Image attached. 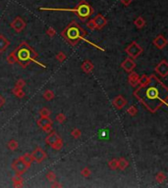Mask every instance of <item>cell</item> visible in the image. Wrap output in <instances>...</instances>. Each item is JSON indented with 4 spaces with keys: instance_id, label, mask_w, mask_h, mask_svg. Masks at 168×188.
Listing matches in <instances>:
<instances>
[{
    "instance_id": "1",
    "label": "cell",
    "mask_w": 168,
    "mask_h": 188,
    "mask_svg": "<svg viewBox=\"0 0 168 188\" xmlns=\"http://www.w3.org/2000/svg\"><path fill=\"white\" fill-rule=\"evenodd\" d=\"M150 81L144 86H137L134 96L150 113H156L163 105L167 106L168 89L154 75H150Z\"/></svg>"
},
{
    "instance_id": "2",
    "label": "cell",
    "mask_w": 168,
    "mask_h": 188,
    "mask_svg": "<svg viewBox=\"0 0 168 188\" xmlns=\"http://www.w3.org/2000/svg\"><path fill=\"white\" fill-rule=\"evenodd\" d=\"M16 55H17V63L22 68H27L31 64V62H37L38 58V54L35 51V49L31 47L27 42H22L17 48L15 49ZM39 66L45 68L41 63L37 62Z\"/></svg>"
},
{
    "instance_id": "3",
    "label": "cell",
    "mask_w": 168,
    "mask_h": 188,
    "mask_svg": "<svg viewBox=\"0 0 168 188\" xmlns=\"http://www.w3.org/2000/svg\"><path fill=\"white\" fill-rule=\"evenodd\" d=\"M61 35L69 44L75 46L81 39H85V36L88 35V32L77 22L73 21L63 29Z\"/></svg>"
},
{
    "instance_id": "4",
    "label": "cell",
    "mask_w": 168,
    "mask_h": 188,
    "mask_svg": "<svg viewBox=\"0 0 168 188\" xmlns=\"http://www.w3.org/2000/svg\"><path fill=\"white\" fill-rule=\"evenodd\" d=\"M41 11H45V10H49V11H69V12H75L79 19L82 22H85L91 17L94 14V8L85 1V0H82V1L77 5V7L74 9H56V8H41Z\"/></svg>"
},
{
    "instance_id": "5",
    "label": "cell",
    "mask_w": 168,
    "mask_h": 188,
    "mask_svg": "<svg viewBox=\"0 0 168 188\" xmlns=\"http://www.w3.org/2000/svg\"><path fill=\"white\" fill-rule=\"evenodd\" d=\"M125 52L128 54V56H129L130 58L137 59L143 53V48H141L136 41H132L131 43L125 48Z\"/></svg>"
},
{
    "instance_id": "6",
    "label": "cell",
    "mask_w": 168,
    "mask_h": 188,
    "mask_svg": "<svg viewBox=\"0 0 168 188\" xmlns=\"http://www.w3.org/2000/svg\"><path fill=\"white\" fill-rule=\"evenodd\" d=\"M12 170H15L16 173L24 174V173H26V171H27L29 169H28V167L25 165L24 162L22 161L21 158L19 157L12 163Z\"/></svg>"
},
{
    "instance_id": "7",
    "label": "cell",
    "mask_w": 168,
    "mask_h": 188,
    "mask_svg": "<svg viewBox=\"0 0 168 188\" xmlns=\"http://www.w3.org/2000/svg\"><path fill=\"white\" fill-rule=\"evenodd\" d=\"M32 158H34V162H35V163L38 164L42 163V162L46 160L47 158V155L45 153V151L42 150V148L41 147L35 148V150L32 152Z\"/></svg>"
},
{
    "instance_id": "8",
    "label": "cell",
    "mask_w": 168,
    "mask_h": 188,
    "mask_svg": "<svg viewBox=\"0 0 168 188\" xmlns=\"http://www.w3.org/2000/svg\"><path fill=\"white\" fill-rule=\"evenodd\" d=\"M154 72L161 78H166L168 75V63L166 60L160 61L154 68Z\"/></svg>"
},
{
    "instance_id": "9",
    "label": "cell",
    "mask_w": 168,
    "mask_h": 188,
    "mask_svg": "<svg viewBox=\"0 0 168 188\" xmlns=\"http://www.w3.org/2000/svg\"><path fill=\"white\" fill-rule=\"evenodd\" d=\"M11 28L16 32H21L26 28V22L21 17H16L11 23Z\"/></svg>"
},
{
    "instance_id": "10",
    "label": "cell",
    "mask_w": 168,
    "mask_h": 188,
    "mask_svg": "<svg viewBox=\"0 0 168 188\" xmlns=\"http://www.w3.org/2000/svg\"><path fill=\"white\" fill-rule=\"evenodd\" d=\"M121 68L123 69L125 72H130L133 71L135 68H136V63H135L134 59L128 57L121 63Z\"/></svg>"
},
{
    "instance_id": "11",
    "label": "cell",
    "mask_w": 168,
    "mask_h": 188,
    "mask_svg": "<svg viewBox=\"0 0 168 188\" xmlns=\"http://www.w3.org/2000/svg\"><path fill=\"white\" fill-rule=\"evenodd\" d=\"M153 44L158 49H163L167 45V39L164 37L163 34H158L153 40Z\"/></svg>"
},
{
    "instance_id": "12",
    "label": "cell",
    "mask_w": 168,
    "mask_h": 188,
    "mask_svg": "<svg viewBox=\"0 0 168 188\" xmlns=\"http://www.w3.org/2000/svg\"><path fill=\"white\" fill-rule=\"evenodd\" d=\"M112 104H113V106L117 110H121V109H123L127 105V100L122 95H118V96H116L112 100Z\"/></svg>"
},
{
    "instance_id": "13",
    "label": "cell",
    "mask_w": 168,
    "mask_h": 188,
    "mask_svg": "<svg viewBox=\"0 0 168 188\" xmlns=\"http://www.w3.org/2000/svg\"><path fill=\"white\" fill-rule=\"evenodd\" d=\"M93 20H94V23H95V26H97V29H103L105 26L107 25V20H106V18H105L104 16L101 15V14H97Z\"/></svg>"
},
{
    "instance_id": "14",
    "label": "cell",
    "mask_w": 168,
    "mask_h": 188,
    "mask_svg": "<svg viewBox=\"0 0 168 188\" xmlns=\"http://www.w3.org/2000/svg\"><path fill=\"white\" fill-rule=\"evenodd\" d=\"M139 78L140 75L137 74L136 72H130L129 75H128V82L131 85L132 87H137L138 86V82H139Z\"/></svg>"
},
{
    "instance_id": "15",
    "label": "cell",
    "mask_w": 168,
    "mask_h": 188,
    "mask_svg": "<svg viewBox=\"0 0 168 188\" xmlns=\"http://www.w3.org/2000/svg\"><path fill=\"white\" fill-rule=\"evenodd\" d=\"M52 124H53V121H52L50 117H41L37 121V124L39 128H42L46 127V125H52Z\"/></svg>"
},
{
    "instance_id": "16",
    "label": "cell",
    "mask_w": 168,
    "mask_h": 188,
    "mask_svg": "<svg viewBox=\"0 0 168 188\" xmlns=\"http://www.w3.org/2000/svg\"><path fill=\"white\" fill-rule=\"evenodd\" d=\"M94 68V63L90 60H85L83 62V64H82V66H81L82 71H83L84 72H85V74H91V72H93Z\"/></svg>"
},
{
    "instance_id": "17",
    "label": "cell",
    "mask_w": 168,
    "mask_h": 188,
    "mask_svg": "<svg viewBox=\"0 0 168 188\" xmlns=\"http://www.w3.org/2000/svg\"><path fill=\"white\" fill-rule=\"evenodd\" d=\"M60 137L59 136V135L55 132V131H53V130H51L50 132H48V135L46 137H45V143H46L47 145H49V146H51L52 144H53L56 140L58 139V138Z\"/></svg>"
},
{
    "instance_id": "18",
    "label": "cell",
    "mask_w": 168,
    "mask_h": 188,
    "mask_svg": "<svg viewBox=\"0 0 168 188\" xmlns=\"http://www.w3.org/2000/svg\"><path fill=\"white\" fill-rule=\"evenodd\" d=\"M20 158H21L22 161L25 163L26 166L28 167V169H29V168L32 167V162H34V158H32V153H25Z\"/></svg>"
},
{
    "instance_id": "19",
    "label": "cell",
    "mask_w": 168,
    "mask_h": 188,
    "mask_svg": "<svg viewBox=\"0 0 168 188\" xmlns=\"http://www.w3.org/2000/svg\"><path fill=\"white\" fill-rule=\"evenodd\" d=\"M12 182L14 187H22L24 184V179L22 177V174L16 173L14 176L12 177Z\"/></svg>"
},
{
    "instance_id": "20",
    "label": "cell",
    "mask_w": 168,
    "mask_h": 188,
    "mask_svg": "<svg viewBox=\"0 0 168 188\" xmlns=\"http://www.w3.org/2000/svg\"><path fill=\"white\" fill-rule=\"evenodd\" d=\"M10 45V41L3 34H0V53L4 52Z\"/></svg>"
},
{
    "instance_id": "21",
    "label": "cell",
    "mask_w": 168,
    "mask_h": 188,
    "mask_svg": "<svg viewBox=\"0 0 168 188\" xmlns=\"http://www.w3.org/2000/svg\"><path fill=\"white\" fill-rule=\"evenodd\" d=\"M150 81V77L147 75H141L139 78V82H138V85L139 86H144Z\"/></svg>"
},
{
    "instance_id": "22",
    "label": "cell",
    "mask_w": 168,
    "mask_h": 188,
    "mask_svg": "<svg viewBox=\"0 0 168 188\" xmlns=\"http://www.w3.org/2000/svg\"><path fill=\"white\" fill-rule=\"evenodd\" d=\"M6 61L9 65H14L17 63V55H16V51H12L11 53H9L7 58H6Z\"/></svg>"
},
{
    "instance_id": "23",
    "label": "cell",
    "mask_w": 168,
    "mask_h": 188,
    "mask_svg": "<svg viewBox=\"0 0 168 188\" xmlns=\"http://www.w3.org/2000/svg\"><path fill=\"white\" fill-rule=\"evenodd\" d=\"M128 167H129V162L125 159V158L118 159V169L121 170H125Z\"/></svg>"
},
{
    "instance_id": "24",
    "label": "cell",
    "mask_w": 168,
    "mask_h": 188,
    "mask_svg": "<svg viewBox=\"0 0 168 188\" xmlns=\"http://www.w3.org/2000/svg\"><path fill=\"white\" fill-rule=\"evenodd\" d=\"M134 24L135 26H136L137 29H143L144 26H146V20H144L141 16H140V17H138L136 20L134 21Z\"/></svg>"
},
{
    "instance_id": "25",
    "label": "cell",
    "mask_w": 168,
    "mask_h": 188,
    "mask_svg": "<svg viewBox=\"0 0 168 188\" xmlns=\"http://www.w3.org/2000/svg\"><path fill=\"white\" fill-rule=\"evenodd\" d=\"M52 149L55 150V151H59L62 149V147H63V140H62L61 137H59L57 140L55 141V142L53 143L50 146Z\"/></svg>"
},
{
    "instance_id": "26",
    "label": "cell",
    "mask_w": 168,
    "mask_h": 188,
    "mask_svg": "<svg viewBox=\"0 0 168 188\" xmlns=\"http://www.w3.org/2000/svg\"><path fill=\"white\" fill-rule=\"evenodd\" d=\"M12 93L15 95L16 97H18V98H24L25 97V91L23 90V88H18V87H14L12 89Z\"/></svg>"
},
{
    "instance_id": "27",
    "label": "cell",
    "mask_w": 168,
    "mask_h": 188,
    "mask_svg": "<svg viewBox=\"0 0 168 188\" xmlns=\"http://www.w3.org/2000/svg\"><path fill=\"white\" fill-rule=\"evenodd\" d=\"M18 147H19V143H18V141L17 140H15V139H11V140H9L8 141V143H7V148L9 150H11V151H16L18 149Z\"/></svg>"
},
{
    "instance_id": "28",
    "label": "cell",
    "mask_w": 168,
    "mask_h": 188,
    "mask_svg": "<svg viewBox=\"0 0 168 188\" xmlns=\"http://www.w3.org/2000/svg\"><path fill=\"white\" fill-rule=\"evenodd\" d=\"M166 178H167V176L164 171H159V173H157V174L155 176V180L157 183L164 182V181L166 180Z\"/></svg>"
},
{
    "instance_id": "29",
    "label": "cell",
    "mask_w": 168,
    "mask_h": 188,
    "mask_svg": "<svg viewBox=\"0 0 168 188\" xmlns=\"http://www.w3.org/2000/svg\"><path fill=\"white\" fill-rule=\"evenodd\" d=\"M42 96H43V98H44L46 101H51V100H53V99H54L55 95H54V92L52 91V90L47 89V90H45V91L43 92Z\"/></svg>"
},
{
    "instance_id": "30",
    "label": "cell",
    "mask_w": 168,
    "mask_h": 188,
    "mask_svg": "<svg viewBox=\"0 0 168 188\" xmlns=\"http://www.w3.org/2000/svg\"><path fill=\"white\" fill-rule=\"evenodd\" d=\"M108 167L112 170H115L118 169V159H112L108 162Z\"/></svg>"
},
{
    "instance_id": "31",
    "label": "cell",
    "mask_w": 168,
    "mask_h": 188,
    "mask_svg": "<svg viewBox=\"0 0 168 188\" xmlns=\"http://www.w3.org/2000/svg\"><path fill=\"white\" fill-rule=\"evenodd\" d=\"M127 114L130 115L131 117H135L138 114V108L136 106H134V105H132V106H130L129 108H128Z\"/></svg>"
},
{
    "instance_id": "32",
    "label": "cell",
    "mask_w": 168,
    "mask_h": 188,
    "mask_svg": "<svg viewBox=\"0 0 168 188\" xmlns=\"http://www.w3.org/2000/svg\"><path fill=\"white\" fill-rule=\"evenodd\" d=\"M46 179L49 181V182H53V181L56 180V174L53 170H49L48 173H46Z\"/></svg>"
},
{
    "instance_id": "33",
    "label": "cell",
    "mask_w": 168,
    "mask_h": 188,
    "mask_svg": "<svg viewBox=\"0 0 168 188\" xmlns=\"http://www.w3.org/2000/svg\"><path fill=\"white\" fill-rule=\"evenodd\" d=\"M51 111L47 108H42L39 110V116L41 117H50Z\"/></svg>"
},
{
    "instance_id": "34",
    "label": "cell",
    "mask_w": 168,
    "mask_h": 188,
    "mask_svg": "<svg viewBox=\"0 0 168 188\" xmlns=\"http://www.w3.org/2000/svg\"><path fill=\"white\" fill-rule=\"evenodd\" d=\"M55 120H56V121H57L58 124H63L64 121H66V116L63 113H59V114L56 115Z\"/></svg>"
},
{
    "instance_id": "35",
    "label": "cell",
    "mask_w": 168,
    "mask_h": 188,
    "mask_svg": "<svg viewBox=\"0 0 168 188\" xmlns=\"http://www.w3.org/2000/svg\"><path fill=\"white\" fill-rule=\"evenodd\" d=\"M66 58H67V56H66V54L62 51L58 52V53L56 54V60H57L58 62H60V63L64 62L66 60Z\"/></svg>"
},
{
    "instance_id": "36",
    "label": "cell",
    "mask_w": 168,
    "mask_h": 188,
    "mask_svg": "<svg viewBox=\"0 0 168 188\" xmlns=\"http://www.w3.org/2000/svg\"><path fill=\"white\" fill-rule=\"evenodd\" d=\"M71 135H72V137L75 138V139H78V138L81 137L82 131H81V129H79V128H74V129L71 131Z\"/></svg>"
},
{
    "instance_id": "37",
    "label": "cell",
    "mask_w": 168,
    "mask_h": 188,
    "mask_svg": "<svg viewBox=\"0 0 168 188\" xmlns=\"http://www.w3.org/2000/svg\"><path fill=\"white\" fill-rule=\"evenodd\" d=\"M81 174H82V176H84V177H90L91 174V171L88 167H85L81 170Z\"/></svg>"
},
{
    "instance_id": "38",
    "label": "cell",
    "mask_w": 168,
    "mask_h": 188,
    "mask_svg": "<svg viewBox=\"0 0 168 188\" xmlns=\"http://www.w3.org/2000/svg\"><path fill=\"white\" fill-rule=\"evenodd\" d=\"M87 28L88 29H91V31H94V29H97V26H95V23L93 19H91L90 21L87 23Z\"/></svg>"
},
{
    "instance_id": "39",
    "label": "cell",
    "mask_w": 168,
    "mask_h": 188,
    "mask_svg": "<svg viewBox=\"0 0 168 188\" xmlns=\"http://www.w3.org/2000/svg\"><path fill=\"white\" fill-rule=\"evenodd\" d=\"M25 85H26V81L23 80V78H20V80H18L17 81H16L15 86L18 87V88H24Z\"/></svg>"
},
{
    "instance_id": "40",
    "label": "cell",
    "mask_w": 168,
    "mask_h": 188,
    "mask_svg": "<svg viewBox=\"0 0 168 188\" xmlns=\"http://www.w3.org/2000/svg\"><path fill=\"white\" fill-rule=\"evenodd\" d=\"M46 34H47V35L49 36V37H54V36L56 35V31H55V29H54V28H52V27L48 28L47 31H46Z\"/></svg>"
},
{
    "instance_id": "41",
    "label": "cell",
    "mask_w": 168,
    "mask_h": 188,
    "mask_svg": "<svg viewBox=\"0 0 168 188\" xmlns=\"http://www.w3.org/2000/svg\"><path fill=\"white\" fill-rule=\"evenodd\" d=\"M42 130L44 131V132H46V133H48V132H50V131L52 130V125H46V127H42L41 128Z\"/></svg>"
},
{
    "instance_id": "42",
    "label": "cell",
    "mask_w": 168,
    "mask_h": 188,
    "mask_svg": "<svg viewBox=\"0 0 168 188\" xmlns=\"http://www.w3.org/2000/svg\"><path fill=\"white\" fill-rule=\"evenodd\" d=\"M5 105V98L0 94V108H2Z\"/></svg>"
},
{
    "instance_id": "43",
    "label": "cell",
    "mask_w": 168,
    "mask_h": 188,
    "mask_svg": "<svg viewBox=\"0 0 168 188\" xmlns=\"http://www.w3.org/2000/svg\"><path fill=\"white\" fill-rule=\"evenodd\" d=\"M132 1H133V0H121V3L125 6H129L132 3Z\"/></svg>"
},
{
    "instance_id": "44",
    "label": "cell",
    "mask_w": 168,
    "mask_h": 188,
    "mask_svg": "<svg viewBox=\"0 0 168 188\" xmlns=\"http://www.w3.org/2000/svg\"><path fill=\"white\" fill-rule=\"evenodd\" d=\"M52 183V187H62V184L61 183H59L58 181H53V182H51Z\"/></svg>"
}]
</instances>
